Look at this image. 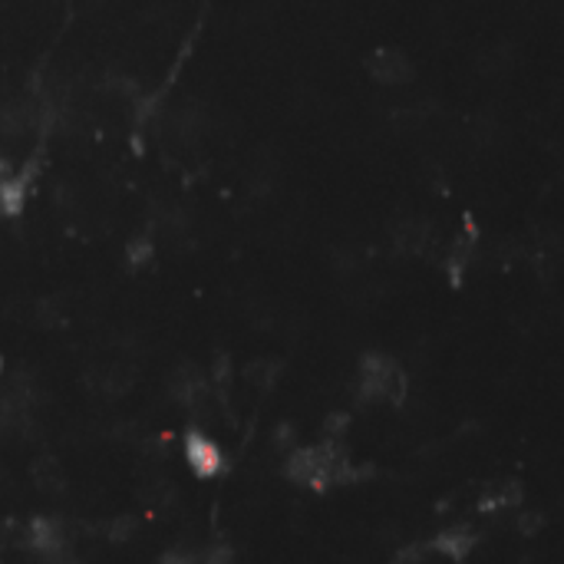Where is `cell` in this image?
<instances>
[{
  "label": "cell",
  "instance_id": "1",
  "mask_svg": "<svg viewBox=\"0 0 564 564\" xmlns=\"http://www.w3.org/2000/svg\"><path fill=\"white\" fill-rule=\"evenodd\" d=\"M284 473H287L291 482L307 486L314 492L351 486L357 479V469H354L351 456L336 442H317V445L294 449V453L287 456Z\"/></svg>",
  "mask_w": 564,
  "mask_h": 564
},
{
  "label": "cell",
  "instance_id": "2",
  "mask_svg": "<svg viewBox=\"0 0 564 564\" xmlns=\"http://www.w3.org/2000/svg\"><path fill=\"white\" fill-rule=\"evenodd\" d=\"M360 396L383 400V403H403V396H406L403 367L387 354H367L360 360Z\"/></svg>",
  "mask_w": 564,
  "mask_h": 564
},
{
  "label": "cell",
  "instance_id": "3",
  "mask_svg": "<svg viewBox=\"0 0 564 564\" xmlns=\"http://www.w3.org/2000/svg\"><path fill=\"white\" fill-rule=\"evenodd\" d=\"M185 463L188 469L198 476V479H214L221 469H224V456L214 439H208L205 432L198 429H188L185 432Z\"/></svg>",
  "mask_w": 564,
  "mask_h": 564
},
{
  "label": "cell",
  "instance_id": "4",
  "mask_svg": "<svg viewBox=\"0 0 564 564\" xmlns=\"http://www.w3.org/2000/svg\"><path fill=\"white\" fill-rule=\"evenodd\" d=\"M367 70L383 86H400V83H409L413 79V63L400 50H377L367 60Z\"/></svg>",
  "mask_w": 564,
  "mask_h": 564
},
{
  "label": "cell",
  "instance_id": "5",
  "mask_svg": "<svg viewBox=\"0 0 564 564\" xmlns=\"http://www.w3.org/2000/svg\"><path fill=\"white\" fill-rule=\"evenodd\" d=\"M476 544H479V538H476V531L466 528V525L442 528V531L429 541V548H432L436 554H442L445 561H466V557L473 554Z\"/></svg>",
  "mask_w": 564,
  "mask_h": 564
},
{
  "label": "cell",
  "instance_id": "6",
  "mask_svg": "<svg viewBox=\"0 0 564 564\" xmlns=\"http://www.w3.org/2000/svg\"><path fill=\"white\" fill-rule=\"evenodd\" d=\"M172 136L179 139V143H198L205 133H208V112L201 109V106H195V102H188V106H182L179 112H172Z\"/></svg>",
  "mask_w": 564,
  "mask_h": 564
},
{
  "label": "cell",
  "instance_id": "7",
  "mask_svg": "<svg viewBox=\"0 0 564 564\" xmlns=\"http://www.w3.org/2000/svg\"><path fill=\"white\" fill-rule=\"evenodd\" d=\"M396 245L409 255H422L436 245V232L426 218H406L396 224Z\"/></svg>",
  "mask_w": 564,
  "mask_h": 564
},
{
  "label": "cell",
  "instance_id": "8",
  "mask_svg": "<svg viewBox=\"0 0 564 564\" xmlns=\"http://www.w3.org/2000/svg\"><path fill=\"white\" fill-rule=\"evenodd\" d=\"M27 201V179H4L0 182V214H17Z\"/></svg>",
  "mask_w": 564,
  "mask_h": 564
},
{
  "label": "cell",
  "instance_id": "9",
  "mask_svg": "<svg viewBox=\"0 0 564 564\" xmlns=\"http://www.w3.org/2000/svg\"><path fill=\"white\" fill-rule=\"evenodd\" d=\"M30 531H34V548H37V551L53 554V551H60V548H63V531H60V525H57V522H50V518H37Z\"/></svg>",
  "mask_w": 564,
  "mask_h": 564
},
{
  "label": "cell",
  "instance_id": "10",
  "mask_svg": "<svg viewBox=\"0 0 564 564\" xmlns=\"http://www.w3.org/2000/svg\"><path fill=\"white\" fill-rule=\"evenodd\" d=\"M473 248H476V238H473V235H463V238H456L453 252H449V268H453V274H463V271L469 268Z\"/></svg>",
  "mask_w": 564,
  "mask_h": 564
},
{
  "label": "cell",
  "instance_id": "11",
  "mask_svg": "<svg viewBox=\"0 0 564 564\" xmlns=\"http://www.w3.org/2000/svg\"><path fill=\"white\" fill-rule=\"evenodd\" d=\"M126 261H130L133 268L149 265V261H152V238H146V235L133 238V242H130V252H126Z\"/></svg>",
  "mask_w": 564,
  "mask_h": 564
},
{
  "label": "cell",
  "instance_id": "12",
  "mask_svg": "<svg viewBox=\"0 0 564 564\" xmlns=\"http://www.w3.org/2000/svg\"><path fill=\"white\" fill-rule=\"evenodd\" d=\"M390 564H426V557H422L419 548H406V551H400Z\"/></svg>",
  "mask_w": 564,
  "mask_h": 564
},
{
  "label": "cell",
  "instance_id": "13",
  "mask_svg": "<svg viewBox=\"0 0 564 564\" xmlns=\"http://www.w3.org/2000/svg\"><path fill=\"white\" fill-rule=\"evenodd\" d=\"M205 564H232V548H211Z\"/></svg>",
  "mask_w": 564,
  "mask_h": 564
},
{
  "label": "cell",
  "instance_id": "14",
  "mask_svg": "<svg viewBox=\"0 0 564 564\" xmlns=\"http://www.w3.org/2000/svg\"><path fill=\"white\" fill-rule=\"evenodd\" d=\"M159 564H198L192 554H182V551H169L165 557H159Z\"/></svg>",
  "mask_w": 564,
  "mask_h": 564
},
{
  "label": "cell",
  "instance_id": "15",
  "mask_svg": "<svg viewBox=\"0 0 564 564\" xmlns=\"http://www.w3.org/2000/svg\"><path fill=\"white\" fill-rule=\"evenodd\" d=\"M14 175V165L4 159V156H0V182H4V179H11Z\"/></svg>",
  "mask_w": 564,
  "mask_h": 564
},
{
  "label": "cell",
  "instance_id": "16",
  "mask_svg": "<svg viewBox=\"0 0 564 564\" xmlns=\"http://www.w3.org/2000/svg\"><path fill=\"white\" fill-rule=\"evenodd\" d=\"M0 373H4V357H0Z\"/></svg>",
  "mask_w": 564,
  "mask_h": 564
}]
</instances>
